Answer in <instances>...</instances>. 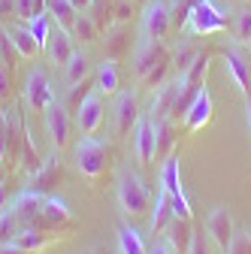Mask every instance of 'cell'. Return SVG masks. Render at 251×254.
Instances as JSON below:
<instances>
[{"label": "cell", "instance_id": "cell-38", "mask_svg": "<svg viewBox=\"0 0 251 254\" xmlns=\"http://www.w3.org/2000/svg\"><path fill=\"white\" fill-rule=\"evenodd\" d=\"M245 118H248V133H251V94L245 97Z\"/></svg>", "mask_w": 251, "mask_h": 254}, {"label": "cell", "instance_id": "cell-36", "mask_svg": "<svg viewBox=\"0 0 251 254\" xmlns=\"http://www.w3.org/2000/svg\"><path fill=\"white\" fill-rule=\"evenodd\" d=\"M148 254H176V251H173L170 242H154V245L148 248Z\"/></svg>", "mask_w": 251, "mask_h": 254}, {"label": "cell", "instance_id": "cell-29", "mask_svg": "<svg viewBox=\"0 0 251 254\" xmlns=\"http://www.w3.org/2000/svg\"><path fill=\"white\" fill-rule=\"evenodd\" d=\"M233 34H236L239 43H248V40H251V9H239V12H236Z\"/></svg>", "mask_w": 251, "mask_h": 254}, {"label": "cell", "instance_id": "cell-17", "mask_svg": "<svg viewBox=\"0 0 251 254\" xmlns=\"http://www.w3.org/2000/svg\"><path fill=\"white\" fill-rule=\"evenodd\" d=\"M224 70H227V76L233 79V85L248 97V94H251V64L245 61V55L236 52V49L224 52Z\"/></svg>", "mask_w": 251, "mask_h": 254}, {"label": "cell", "instance_id": "cell-20", "mask_svg": "<svg viewBox=\"0 0 251 254\" xmlns=\"http://www.w3.org/2000/svg\"><path fill=\"white\" fill-rule=\"evenodd\" d=\"M88 73H91V61H88V55L85 52H73V58L64 64V82L70 85V88H79L85 79H88Z\"/></svg>", "mask_w": 251, "mask_h": 254}, {"label": "cell", "instance_id": "cell-11", "mask_svg": "<svg viewBox=\"0 0 251 254\" xmlns=\"http://www.w3.org/2000/svg\"><path fill=\"white\" fill-rule=\"evenodd\" d=\"M233 233H236V227H233L230 209L227 206H215L209 212V221H206V236L215 242V248L221 251V254H227V248L233 242Z\"/></svg>", "mask_w": 251, "mask_h": 254}, {"label": "cell", "instance_id": "cell-13", "mask_svg": "<svg viewBox=\"0 0 251 254\" xmlns=\"http://www.w3.org/2000/svg\"><path fill=\"white\" fill-rule=\"evenodd\" d=\"M43 118H46V133L52 139V148L61 151V148L70 142V112H67V106L61 103V100H55L43 112Z\"/></svg>", "mask_w": 251, "mask_h": 254}, {"label": "cell", "instance_id": "cell-5", "mask_svg": "<svg viewBox=\"0 0 251 254\" xmlns=\"http://www.w3.org/2000/svg\"><path fill=\"white\" fill-rule=\"evenodd\" d=\"M106 154H109L106 142H103L100 136H91V133H85V136L73 145L76 170H79L82 176H88V179H97V176L106 170Z\"/></svg>", "mask_w": 251, "mask_h": 254}, {"label": "cell", "instance_id": "cell-15", "mask_svg": "<svg viewBox=\"0 0 251 254\" xmlns=\"http://www.w3.org/2000/svg\"><path fill=\"white\" fill-rule=\"evenodd\" d=\"M173 221H176V215H173V206H170V194L158 185V194H154V200L148 206V230L164 233V230H170Z\"/></svg>", "mask_w": 251, "mask_h": 254}, {"label": "cell", "instance_id": "cell-33", "mask_svg": "<svg viewBox=\"0 0 251 254\" xmlns=\"http://www.w3.org/2000/svg\"><path fill=\"white\" fill-rule=\"evenodd\" d=\"M206 233L194 230V233H188V254H209V245H206Z\"/></svg>", "mask_w": 251, "mask_h": 254}, {"label": "cell", "instance_id": "cell-21", "mask_svg": "<svg viewBox=\"0 0 251 254\" xmlns=\"http://www.w3.org/2000/svg\"><path fill=\"white\" fill-rule=\"evenodd\" d=\"M46 15L55 21V24H61V27H73V21H76V15H79V9L73 6V0H46Z\"/></svg>", "mask_w": 251, "mask_h": 254}, {"label": "cell", "instance_id": "cell-8", "mask_svg": "<svg viewBox=\"0 0 251 254\" xmlns=\"http://www.w3.org/2000/svg\"><path fill=\"white\" fill-rule=\"evenodd\" d=\"M103 94L97 88H91L88 94H82V100L76 103V127L82 133H97L103 124Z\"/></svg>", "mask_w": 251, "mask_h": 254}, {"label": "cell", "instance_id": "cell-24", "mask_svg": "<svg viewBox=\"0 0 251 254\" xmlns=\"http://www.w3.org/2000/svg\"><path fill=\"white\" fill-rule=\"evenodd\" d=\"M18 230H21L18 215H15V206L9 203V206L0 209V245H9V242L15 239V233H18Z\"/></svg>", "mask_w": 251, "mask_h": 254}, {"label": "cell", "instance_id": "cell-35", "mask_svg": "<svg viewBox=\"0 0 251 254\" xmlns=\"http://www.w3.org/2000/svg\"><path fill=\"white\" fill-rule=\"evenodd\" d=\"M15 3H18V0H0V18L15 15Z\"/></svg>", "mask_w": 251, "mask_h": 254}, {"label": "cell", "instance_id": "cell-19", "mask_svg": "<svg viewBox=\"0 0 251 254\" xmlns=\"http://www.w3.org/2000/svg\"><path fill=\"white\" fill-rule=\"evenodd\" d=\"M3 30L9 34V40H12L18 58L34 61V58L40 55V46H37V40H34V34H30V27H27V24H9V27H3Z\"/></svg>", "mask_w": 251, "mask_h": 254}, {"label": "cell", "instance_id": "cell-1", "mask_svg": "<svg viewBox=\"0 0 251 254\" xmlns=\"http://www.w3.org/2000/svg\"><path fill=\"white\" fill-rule=\"evenodd\" d=\"M158 185L170 194V206H173V215L176 221H191L194 212H191V200L185 194V185H182V164H179V154L170 151L167 161L161 164V173H158Z\"/></svg>", "mask_w": 251, "mask_h": 254}, {"label": "cell", "instance_id": "cell-16", "mask_svg": "<svg viewBox=\"0 0 251 254\" xmlns=\"http://www.w3.org/2000/svg\"><path fill=\"white\" fill-rule=\"evenodd\" d=\"M73 52H76V46H73V34H70L67 27L55 24V27H52V37H49V46H46L49 61L55 64V67H64V64L73 58Z\"/></svg>", "mask_w": 251, "mask_h": 254}, {"label": "cell", "instance_id": "cell-40", "mask_svg": "<svg viewBox=\"0 0 251 254\" xmlns=\"http://www.w3.org/2000/svg\"><path fill=\"white\" fill-rule=\"evenodd\" d=\"M136 3H148V0H136Z\"/></svg>", "mask_w": 251, "mask_h": 254}, {"label": "cell", "instance_id": "cell-2", "mask_svg": "<svg viewBox=\"0 0 251 254\" xmlns=\"http://www.w3.org/2000/svg\"><path fill=\"white\" fill-rule=\"evenodd\" d=\"M170 70V58L161 40H142L133 52V73L145 85H161L164 73Z\"/></svg>", "mask_w": 251, "mask_h": 254}, {"label": "cell", "instance_id": "cell-3", "mask_svg": "<svg viewBox=\"0 0 251 254\" xmlns=\"http://www.w3.org/2000/svg\"><path fill=\"white\" fill-rule=\"evenodd\" d=\"M115 197L124 215H145L151 206V190L145 185V179L133 170H121L118 182H115Z\"/></svg>", "mask_w": 251, "mask_h": 254}, {"label": "cell", "instance_id": "cell-18", "mask_svg": "<svg viewBox=\"0 0 251 254\" xmlns=\"http://www.w3.org/2000/svg\"><path fill=\"white\" fill-rule=\"evenodd\" d=\"M70 206L64 197H58V194H46L43 197V227H64L70 224Z\"/></svg>", "mask_w": 251, "mask_h": 254}, {"label": "cell", "instance_id": "cell-41", "mask_svg": "<svg viewBox=\"0 0 251 254\" xmlns=\"http://www.w3.org/2000/svg\"><path fill=\"white\" fill-rule=\"evenodd\" d=\"M248 49H251V40H248Z\"/></svg>", "mask_w": 251, "mask_h": 254}, {"label": "cell", "instance_id": "cell-22", "mask_svg": "<svg viewBox=\"0 0 251 254\" xmlns=\"http://www.w3.org/2000/svg\"><path fill=\"white\" fill-rule=\"evenodd\" d=\"M118 254H148L136 227H130V224L118 227Z\"/></svg>", "mask_w": 251, "mask_h": 254}, {"label": "cell", "instance_id": "cell-39", "mask_svg": "<svg viewBox=\"0 0 251 254\" xmlns=\"http://www.w3.org/2000/svg\"><path fill=\"white\" fill-rule=\"evenodd\" d=\"M91 3H94V0H73V6H76L79 12H85V9H88Z\"/></svg>", "mask_w": 251, "mask_h": 254}, {"label": "cell", "instance_id": "cell-31", "mask_svg": "<svg viewBox=\"0 0 251 254\" xmlns=\"http://www.w3.org/2000/svg\"><path fill=\"white\" fill-rule=\"evenodd\" d=\"M12 100V67L0 64V103Z\"/></svg>", "mask_w": 251, "mask_h": 254}, {"label": "cell", "instance_id": "cell-30", "mask_svg": "<svg viewBox=\"0 0 251 254\" xmlns=\"http://www.w3.org/2000/svg\"><path fill=\"white\" fill-rule=\"evenodd\" d=\"M227 254H251V230H236Z\"/></svg>", "mask_w": 251, "mask_h": 254}, {"label": "cell", "instance_id": "cell-28", "mask_svg": "<svg viewBox=\"0 0 251 254\" xmlns=\"http://www.w3.org/2000/svg\"><path fill=\"white\" fill-rule=\"evenodd\" d=\"M40 12H46V0H18L15 3V18L18 21H30Z\"/></svg>", "mask_w": 251, "mask_h": 254}, {"label": "cell", "instance_id": "cell-14", "mask_svg": "<svg viewBox=\"0 0 251 254\" xmlns=\"http://www.w3.org/2000/svg\"><path fill=\"white\" fill-rule=\"evenodd\" d=\"M139 118V103H136V94L133 91H118V100H115V133L124 136L130 133V127Z\"/></svg>", "mask_w": 251, "mask_h": 254}, {"label": "cell", "instance_id": "cell-23", "mask_svg": "<svg viewBox=\"0 0 251 254\" xmlns=\"http://www.w3.org/2000/svg\"><path fill=\"white\" fill-rule=\"evenodd\" d=\"M97 88L100 94H118V70H115V61L112 58H106V61H100V67H97Z\"/></svg>", "mask_w": 251, "mask_h": 254}, {"label": "cell", "instance_id": "cell-26", "mask_svg": "<svg viewBox=\"0 0 251 254\" xmlns=\"http://www.w3.org/2000/svg\"><path fill=\"white\" fill-rule=\"evenodd\" d=\"M27 27H30V34H34V40H37V46H40V52H46V46H49V37H52V18L46 15V12H40V15H34L30 21H24Z\"/></svg>", "mask_w": 251, "mask_h": 254}, {"label": "cell", "instance_id": "cell-25", "mask_svg": "<svg viewBox=\"0 0 251 254\" xmlns=\"http://www.w3.org/2000/svg\"><path fill=\"white\" fill-rule=\"evenodd\" d=\"M12 242H15L18 248L30 251V254H37V251L46 245V233H43V227H21Z\"/></svg>", "mask_w": 251, "mask_h": 254}, {"label": "cell", "instance_id": "cell-37", "mask_svg": "<svg viewBox=\"0 0 251 254\" xmlns=\"http://www.w3.org/2000/svg\"><path fill=\"white\" fill-rule=\"evenodd\" d=\"M0 254H30V251H24V248H18L15 242H9V245H0Z\"/></svg>", "mask_w": 251, "mask_h": 254}, {"label": "cell", "instance_id": "cell-27", "mask_svg": "<svg viewBox=\"0 0 251 254\" xmlns=\"http://www.w3.org/2000/svg\"><path fill=\"white\" fill-rule=\"evenodd\" d=\"M70 34H73L76 40H85V43H94V40H97V27H94V21H91V15H85V12H79V15H76V21H73V27H70Z\"/></svg>", "mask_w": 251, "mask_h": 254}, {"label": "cell", "instance_id": "cell-12", "mask_svg": "<svg viewBox=\"0 0 251 254\" xmlns=\"http://www.w3.org/2000/svg\"><path fill=\"white\" fill-rule=\"evenodd\" d=\"M43 197H46L43 190H37V188H24L21 194L12 200L21 227H43Z\"/></svg>", "mask_w": 251, "mask_h": 254}, {"label": "cell", "instance_id": "cell-4", "mask_svg": "<svg viewBox=\"0 0 251 254\" xmlns=\"http://www.w3.org/2000/svg\"><path fill=\"white\" fill-rule=\"evenodd\" d=\"M224 27H227V12L215 0H194L185 15V34H194V37H212V34H221Z\"/></svg>", "mask_w": 251, "mask_h": 254}, {"label": "cell", "instance_id": "cell-6", "mask_svg": "<svg viewBox=\"0 0 251 254\" xmlns=\"http://www.w3.org/2000/svg\"><path fill=\"white\" fill-rule=\"evenodd\" d=\"M55 85L46 73V67H40V64H34V67L27 70L24 76V103L30 112H46L52 103H55Z\"/></svg>", "mask_w": 251, "mask_h": 254}, {"label": "cell", "instance_id": "cell-34", "mask_svg": "<svg viewBox=\"0 0 251 254\" xmlns=\"http://www.w3.org/2000/svg\"><path fill=\"white\" fill-rule=\"evenodd\" d=\"M6 148H9V136H6V118H3V109H0V161L6 157Z\"/></svg>", "mask_w": 251, "mask_h": 254}, {"label": "cell", "instance_id": "cell-7", "mask_svg": "<svg viewBox=\"0 0 251 254\" xmlns=\"http://www.w3.org/2000/svg\"><path fill=\"white\" fill-rule=\"evenodd\" d=\"M161 148V133H158V124H154L148 115H139L133 124V154L139 164H151L154 154Z\"/></svg>", "mask_w": 251, "mask_h": 254}, {"label": "cell", "instance_id": "cell-9", "mask_svg": "<svg viewBox=\"0 0 251 254\" xmlns=\"http://www.w3.org/2000/svg\"><path fill=\"white\" fill-rule=\"evenodd\" d=\"M173 12L167 0H148L142 3V40H164L170 30Z\"/></svg>", "mask_w": 251, "mask_h": 254}, {"label": "cell", "instance_id": "cell-32", "mask_svg": "<svg viewBox=\"0 0 251 254\" xmlns=\"http://www.w3.org/2000/svg\"><path fill=\"white\" fill-rule=\"evenodd\" d=\"M18 52H15V46H12V40H9V34L3 27H0V64H6V67H12V58H15Z\"/></svg>", "mask_w": 251, "mask_h": 254}, {"label": "cell", "instance_id": "cell-10", "mask_svg": "<svg viewBox=\"0 0 251 254\" xmlns=\"http://www.w3.org/2000/svg\"><path fill=\"white\" fill-rule=\"evenodd\" d=\"M182 118H185V130H188V133L203 130V127L212 121V94H209L206 82L191 94V100H188V106H185Z\"/></svg>", "mask_w": 251, "mask_h": 254}]
</instances>
